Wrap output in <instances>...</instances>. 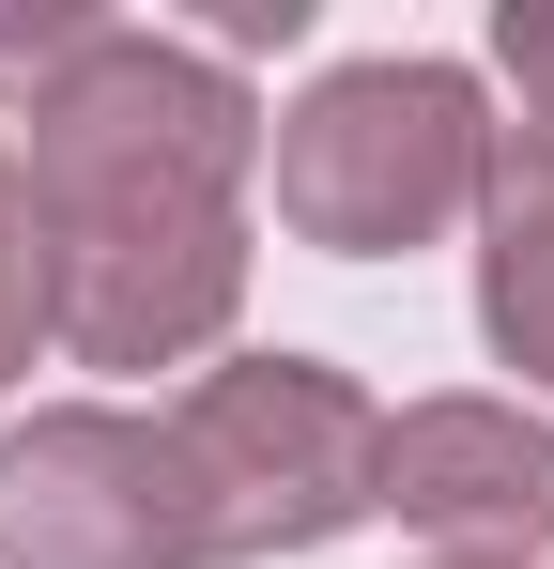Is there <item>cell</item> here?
<instances>
[{
	"mask_svg": "<svg viewBox=\"0 0 554 569\" xmlns=\"http://www.w3.org/2000/svg\"><path fill=\"white\" fill-rule=\"evenodd\" d=\"M247 154L263 108L216 47L170 31H92L78 62L31 93V216H47V278L62 339L92 370H185L231 308H247Z\"/></svg>",
	"mask_w": 554,
	"mask_h": 569,
	"instance_id": "cell-1",
	"label": "cell"
},
{
	"mask_svg": "<svg viewBox=\"0 0 554 569\" xmlns=\"http://www.w3.org/2000/svg\"><path fill=\"white\" fill-rule=\"evenodd\" d=\"M170 462L200 508V569H263V555H324L339 523H369L385 416L324 355H231L170 400Z\"/></svg>",
	"mask_w": 554,
	"mask_h": 569,
	"instance_id": "cell-2",
	"label": "cell"
},
{
	"mask_svg": "<svg viewBox=\"0 0 554 569\" xmlns=\"http://www.w3.org/2000/svg\"><path fill=\"white\" fill-rule=\"evenodd\" d=\"M493 186V123L462 62H339L277 123V216L339 262H400Z\"/></svg>",
	"mask_w": 554,
	"mask_h": 569,
	"instance_id": "cell-3",
	"label": "cell"
},
{
	"mask_svg": "<svg viewBox=\"0 0 554 569\" xmlns=\"http://www.w3.org/2000/svg\"><path fill=\"white\" fill-rule=\"evenodd\" d=\"M0 569H200L170 416H31V431H0Z\"/></svg>",
	"mask_w": 554,
	"mask_h": 569,
	"instance_id": "cell-4",
	"label": "cell"
},
{
	"mask_svg": "<svg viewBox=\"0 0 554 569\" xmlns=\"http://www.w3.org/2000/svg\"><path fill=\"white\" fill-rule=\"evenodd\" d=\"M369 508H400L447 555H540L554 539V431L524 400H416V416H385Z\"/></svg>",
	"mask_w": 554,
	"mask_h": 569,
	"instance_id": "cell-5",
	"label": "cell"
},
{
	"mask_svg": "<svg viewBox=\"0 0 554 569\" xmlns=\"http://www.w3.org/2000/svg\"><path fill=\"white\" fill-rule=\"evenodd\" d=\"M493 247H477V323L524 385H554V123H508L493 139Z\"/></svg>",
	"mask_w": 554,
	"mask_h": 569,
	"instance_id": "cell-6",
	"label": "cell"
},
{
	"mask_svg": "<svg viewBox=\"0 0 554 569\" xmlns=\"http://www.w3.org/2000/svg\"><path fill=\"white\" fill-rule=\"evenodd\" d=\"M31 339H62V278H47V216H31V170L0 154V385L31 370Z\"/></svg>",
	"mask_w": 554,
	"mask_h": 569,
	"instance_id": "cell-7",
	"label": "cell"
},
{
	"mask_svg": "<svg viewBox=\"0 0 554 569\" xmlns=\"http://www.w3.org/2000/svg\"><path fill=\"white\" fill-rule=\"evenodd\" d=\"M92 31H108V16H0V93L31 108V93H47V78L92 47Z\"/></svg>",
	"mask_w": 554,
	"mask_h": 569,
	"instance_id": "cell-8",
	"label": "cell"
},
{
	"mask_svg": "<svg viewBox=\"0 0 554 569\" xmlns=\"http://www.w3.org/2000/svg\"><path fill=\"white\" fill-rule=\"evenodd\" d=\"M493 62H508L524 123H554V0H508V16H493Z\"/></svg>",
	"mask_w": 554,
	"mask_h": 569,
	"instance_id": "cell-9",
	"label": "cell"
},
{
	"mask_svg": "<svg viewBox=\"0 0 554 569\" xmlns=\"http://www.w3.org/2000/svg\"><path fill=\"white\" fill-rule=\"evenodd\" d=\"M447 569H524V555H447Z\"/></svg>",
	"mask_w": 554,
	"mask_h": 569,
	"instance_id": "cell-10",
	"label": "cell"
}]
</instances>
